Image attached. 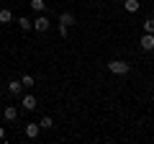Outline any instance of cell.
Instances as JSON below:
<instances>
[{"mask_svg": "<svg viewBox=\"0 0 154 144\" xmlns=\"http://www.w3.org/2000/svg\"><path fill=\"white\" fill-rule=\"evenodd\" d=\"M128 70H131V64L123 59H110L108 62V72H113V75H128Z\"/></svg>", "mask_w": 154, "mask_h": 144, "instance_id": "obj_1", "label": "cell"}, {"mask_svg": "<svg viewBox=\"0 0 154 144\" xmlns=\"http://www.w3.org/2000/svg\"><path fill=\"white\" fill-rule=\"evenodd\" d=\"M139 44H141V49H144V52H154V33H144Z\"/></svg>", "mask_w": 154, "mask_h": 144, "instance_id": "obj_2", "label": "cell"}, {"mask_svg": "<svg viewBox=\"0 0 154 144\" xmlns=\"http://www.w3.org/2000/svg\"><path fill=\"white\" fill-rule=\"evenodd\" d=\"M38 131H41V126H38V124H26V139H36Z\"/></svg>", "mask_w": 154, "mask_h": 144, "instance_id": "obj_3", "label": "cell"}, {"mask_svg": "<svg viewBox=\"0 0 154 144\" xmlns=\"http://www.w3.org/2000/svg\"><path fill=\"white\" fill-rule=\"evenodd\" d=\"M33 28H36V31H49V21H46V16H38L36 21H33Z\"/></svg>", "mask_w": 154, "mask_h": 144, "instance_id": "obj_4", "label": "cell"}, {"mask_svg": "<svg viewBox=\"0 0 154 144\" xmlns=\"http://www.w3.org/2000/svg\"><path fill=\"white\" fill-rule=\"evenodd\" d=\"M21 90H23L21 80H11V83H8V93L11 95H21Z\"/></svg>", "mask_w": 154, "mask_h": 144, "instance_id": "obj_5", "label": "cell"}, {"mask_svg": "<svg viewBox=\"0 0 154 144\" xmlns=\"http://www.w3.org/2000/svg\"><path fill=\"white\" fill-rule=\"evenodd\" d=\"M23 108H26V111H33V108H36V98H33V95H23Z\"/></svg>", "mask_w": 154, "mask_h": 144, "instance_id": "obj_6", "label": "cell"}, {"mask_svg": "<svg viewBox=\"0 0 154 144\" xmlns=\"http://www.w3.org/2000/svg\"><path fill=\"white\" fill-rule=\"evenodd\" d=\"M139 5H141L139 0H123V8H126V13H136Z\"/></svg>", "mask_w": 154, "mask_h": 144, "instance_id": "obj_7", "label": "cell"}, {"mask_svg": "<svg viewBox=\"0 0 154 144\" xmlns=\"http://www.w3.org/2000/svg\"><path fill=\"white\" fill-rule=\"evenodd\" d=\"M16 118H18V111L13 105H5V121H16Z\"/></svg>", "mask_w": 154, "mask_h": 144, "instance_id": "obj_8", "label": "cell"}, {"mask_svg": "<svg viewBox=\"0 0 154 144\" xmlns=\"http://www.w3.org/2000/svg\"><path fill=\"white\" fill-rule=\"evenodd\" d=\"M13 21V13L8 11V8H3V11H0V23H11Z\"/></svg>", "mask_w": 154, "mask_h": 144, "instance_id": "obj_9", "label": "cell"}, {"mask_svg": "<svg viewBox=\"0 0 154 144\" xmlns=\"http://www.w3.org/2000/svg\"><path fill=\"white\" fill-rule=\"evenodd\" d=\"M18 26H21V31H31L33 21H28V18H18Z\"/></svg>", "mask_w": 154, "mask_h": 144, "instance_id": "obj_10", "label": "cell"}, {"mask_svg": "<svg viewBox=\"0 0 154 144\" xmlns=\"http://www.w3.org/2000/svg\"><path fill=\"white\" fill-rule=\"evenodd\" d=\"M59 23H64V26H72V23H75V16H72V13H62V16H59Z\"/></svg>", "mask_w": 154, "mask_h": 144, "instance_id": "obj_11", "label": "cell"}, {"mask_svg": "<svg viewBox=\"0 0 154 144\" xmlns=\"http://www.w3.org/2000/svg\"><path fill=\"white\" fill-rule=\"evenodd\" d=\"M31 8H33V11H36V13H44L46 3H44V0H31Z\"/></svg>", "mask_w": 154, "mask_h": 144, "instance_id": "obj_12", "label": "cell"}, {"mask_svg": "<svg viewBox=\"0 0 154 144\" xmlns=\"http://www.w3.org/2000/svg\"><path fill=\"white\" fill-rule=\"evenodd\" d=\"M38 126H41V129H51V126H54V118H51V116H44L41 121H38Z\"/></svg>", "mask_w": 154, "mask_h": 144, "instance_id": "obj_13", "label": "cell"}, {"mask_svg": "<svg viewBox=\"0 0 154 144\" xmlns=\"http://www.w3.org/2000/svg\"><path fill=\"white\" fill-rule=\"evenodd\" d=\"M141 26H144V33H154V18H146Z\"/></svg>", "mask_w": 154, "mask_h": 144, "instance_id": "obj_14", "label": "cell"}, {"mask_svg": "<svg viewBox=\"0 0 154 144\" xmlns=\"http://www.w3.org/2000/svg\"><path fill=\"white\" fill-rule=\"evenodd\" d=\"M21 85H23V88H31V85H33V75H23V77H21Z\"/></svg>", "mask_w": 154, "mask_h": 144, "instance_id": "obj_15", "label": "cell"}, {"mask_svg": "<svg viewBox=\"0 0 154 144\" xmlns=\"http://www.w3.org/2000/svg\"><path fill=\"white\" fill-rule=\"evenodd\" d=\"M67 28H69V26H64V23H59V36H67Z\"/></svg>", "mask_w": 154, "mask_h": 144, "instance_id": "obj_16", "label": "cell"}, {"mask_svg": "<svg viewBox=\"0 0 154 144\" xmlns=\"http://www.w3.org/2000/svg\"><path fill=\"white\" fill-rule=\"evenodd\" d=\"M0 139H5V129L3 126H0Z\"/></svg>", "mask_w": 154, "mask_h": 144, "instance_id": "obj_17", "label": "cell"}]
</instances>
